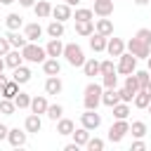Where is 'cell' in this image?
Returning a JSON list of instances; mask_svg holds the SVG:
<instances>
[{"label": "cell", "instance_id": "6da1fadb", "mask_svg": "<svg viewBox=\"0 0 151 151\" xmlns=\"http://www.w3.org/2000/svg\"><path fill=\"white\" fill-rule=\"evenodd\" d=\"M64 57L68 59L71 66H83L85 64V54H83V47L71 42V45H64Z\"/></svg>", "mask_w": 151, "mask_h": 151}, {"label": "cell", "instance_id": "7a4b0ae2", "mask_svg": "<svg viewBox=\"0 0 151 151\" xmlns=\"http://www.w3.org/2000/svg\"><path fill=\"white\" fill-rule=\"evenodd\" d=\"M21 54H24V59H28V61L38 64V61H45L47 50H42V47H40V45H35V42H26V47H21Z\"/></svg>", "mask_w": 151, "mask_h": 151}, {"label": "cell", "instance_id": "3957f363", "mask_svg": "<svg viewBox=\"0 0 151 151\" xmlns=\"http://www.w3.org/2000/svg\"><path fill=\"white\" fill-rule=\"evenodd\" d=\"M85 109H97V104L101 101V87L97 85V83H90L87 87H85Z\"/></svg>", "mask_w": 151, "mask_h": 151}, {"label": "cell", "instance_id": "277c9868", "mask_svg": "<svg viewBox=\"0 0 151 151\" xmlns=\"http://www.w3.org/2000/svg\"><path fill=\"white\" fill-rule=\"evenodd\" d=\"M127 130H130V125L125 123V118H118V120L111 125V130H109V139H111V142H120Z\"/></svg>", "mask_w": 151, "mask_h": 151}, {"label": "cell", "instance_id": "5b68a950", "mask_svg": "<svg viewBox=\"0 0 151 151\" xmlns=\"http://www.w3.org/2000/svg\"><path fill=\"white\" fill-rule=\"evenodd\" d=\"M127 47H130V52H132L134 57H146V59H149V54H151V45H146V42L139 40V38H132V40L127 42Z\"/></svg>", "mask_w": 151, "mask_h": 151}, {"label": "cell", "instance_id": "8992f818", "mask_svg": "<svg viewBox=\"0 0 151 151\" xmlns=\"http://www.w3.org/2000/svg\"><path fill=\"white\" fill-rule=\"evenodd\" d=\"M134 66H137V57L130 52V54H120V61H118V71L120 73H125V76H130L132 71H134Z\"/></svg>", "mask_w": 151, "mask_h": 151}, {"label": "cell", "instance_id": "52a82bcc", "mask_svg": "<svg viewBox=\"0 0 151 151\" xmlns=\"http://www.w3.org/2000/svg\"><path fill=\"white\" fill-rule=\"evenodd\" d=\"M99 123H101V118H99V113H97L94 109H87V111L83 113V125H85L87 130H94V127H99Z\"/></svg>", "mask_w": 151, "mask_h": 151}, {"label": "cell", "instance_id": "ba28073f", "mask_svg": "<svg viewBox=\"0 0 151 151\" xmlns=\"http://www.w3.org/2000/svg\"><path fill=\"white\" fill-rule=\"evenodd\" d=\"M113 12V0H94V14L109 17Z\"/></svg>", "mask_w": 151, "mask_h": 151}, {"label": "cell", "instance_id": "9c48e42d", "mask_svg": "<svg viewBox=\"0 0 151 151\" xmlns=\"http://www.w3.org/2000/svg\"><path fill=\"white\" fill-rule=\"evenodd\" d=\"M101 101H104L106 106H116V104L120 101V90H116V87H109V90L101 94Z\"/></svg>", "mask_w": 151, "mask_h": 151}, {"label": "cell", "instance_id": "30bf717a", "mask_svg": "<svg viewBox=\"0 0 151 151\" xmlns=\"http://www.w3.org/2000/svg\"><path fill=\"white\" fill-rule=\"evenodd\" d=\"M7 139H9L12 146H24V144H26V132H21L19 127H14V130L7 132Z\"/></svg>", "mask_w": 151, "mask_h": 151}, {"label": "cell", "instance_id": "8fae6325", "mask_svg": "<svg viewBox=\"0 0 151 151\" xmlns=\"http://www.w3.org/2000/svg\"><path fill=\"white\" fill-rule=\"evenodd\" d=\"M106 35H101V33H92V38H90V47L94 50V52H101V50H106Z\"/></svg>", "mask_w": 151, "mask_h": 151}, {"label": "cell", "instance_id": "7c38bea8", "mask_svg": "<svg viewBox=\"0 0 151 151\" xmlns=\"http://www.w3.org/2000/svg\"><path fill=\"white\" fill-rule=\"evenodd\" d=\"M123 47H125V45H123L120 38H111V40L106 42V50H109L111 57H120V54H123Z\"/></svg>", "mask_w": 151, "mask_h": 151}, {"label": "cell", "instance_id": "4fadbf2b", "mask_svg": "<svg viewBox=\"0 0 151 151\" xmlns=\"http://www.w3.org/2000/svg\"><path fill=\"white\" fill-rule=\"evenodd\" d=\"M45 50H47V57H59V54H64V45H61L59 38H52Z\"/></svg>", "mask_w": 151, "mask_h": 151}, {"label": "cell", "instance_id": "5bb4252c", "mask_svg": "<svg viewBox=\"0 0 151 151\" xmlns=\"http://www.w3.org/2000/svg\"><path fill=\"white\" fill-rule=\"evenodd\" d=\"M42 68H45V73H47V76H59V71H61V64L57 61V57H52V59H45Z\"/></svg>", "mask_w": 151, "mask_h": 151}, {"label": "cell", "instance_id": "9a60e30c", "mask_svg": "<svg viewBox=\"0 0 151 151\" xmlns=\"http://www.w3.org/2000/svg\"><path fill=\"white\" fill-rule=\"evenodd\" d=\"M45 92H47V94H59V92H61V80H59L57 76H50L47 83H45Z\"/></svg>", "mask_w": 151, "mask_h": 151}, {"label": "cell", "instance_id": "2e32d148", "mask_svg": "<svg viewBox=\"0 0 151 151\" xmlns=\"http://www.w3.org/2000/svg\"><path fill=\"white\" fill-rule=\"evenodd\" d=\"M17 92H19V83L12 78V80H7V83H5V87H2V92H0V94H2V97H7V99H14V97H17Z\"/></svg>", "mask_w": 151, "mask_h": 151}, {"label": "cell", "instance_id": "e0dca14e", "mask_svg": "<svg viewBox=\"0 0 151 151\" xmlns=\"http://www.w3.org/2000/svg\"><path fill=\"white\" fill-rule=\"evenodd\" d=\"M47 106H50V104H47L45 97H33V99H31V111H33V113H47Z\"/></svg>", "mask_w": 151, "mask_h": 151}, {"label": "cell", "instance_id": "ac0fdd59", "mask_svg": "<svg viewBox=\"0 0 151 151\" xmlns=\"http://www.w3.org/2000/svg\"><path fill=\"white\" fill-rule=\"evenodd\" d=\"M12 78H14L19 85H21V83H28V80H31V71H28L26 66H17L14 73H12Z\"/></svg>", "mask_w": 151, "mask_h": 151}, {"label": "cell", "instance_id": "d6986e66", "mask_svg": "<svg viewBox=\"0 0 151 151\" xmlns=\"http://www.w3.org/2000/svg\"><path fill=\"white\" fill-rule=\"evenodd\" d=\"M149 104H151V94H149L146 90H139V92L134 94V106H137V109H146Z\"/></svg>", "mask_w": 151, "mask_h": 151}, {"label": "cell", "instance_id": "ffe728a7", "mask_svg": "<svg viewBox=\"0 0 151 151\" xmlns=\"http://www.w3.org/2000/svg\"><path fill=\"white\" fill-rule=\"evenodd\" d=\"M52 14H54V19H59V21L68 19V17H71V7H68V2H66V5H57V7H52Z\"/></svg>", "mask_w": 151, "mask_h": 151}, {"label": "cell", "instance_id": "44dd1931", "mask_svg": "<svg viewBox=\"0 0 151 151\" xmlns=\"http://www.w3.org/2000/svg\"><path fill=\"white\" fill-rule=\"evenodd\" d=\"M76 33L78 35H92L94 33V24L92 21H76Z\"/></svg>", "mask_w": 151, "mask_h": 151}, {"label": "cell", "instance_id": "7402d4cb", "mask_svg": "<svg viewBox=\"0 0 151 151\" xmlns=\"http://www.w3.org/2000/svg\"><path fill=\"white\" fill-rule=\"evenodd\" d=\"M21 59H24V54H19V50H14V52H7V54H5V61H7V66H12V68L21 66Z\"/></svg>", "mask_w": 151, "mask_h": 151}, {"label": "cell", "instance_id": "603a6c76", "mask_svg": "<svg viewBox=\"0 0 151 151\" xmlns=\"http://www.w3.org/2000/svg\"><path fill=\"white\" fill-rule=\"evenodd\" d=\"M99 61H94V59H87L85 64H83V71H85V76H99L101 71H99Z\"/></svg>", "mask_w": 151, "mask_h": 151}, {"label": "cell", "instance_id": "cb8c5ba5", "mask_svg": "<svg viewBox=\"0 0 151 151\" xmlns=\"http://www.w3.org/2000/svg\"><path fill=\"white\" fill-rule=\"evenodd\" d=\"M35 14H38L40 19H45V17H50V14H52V5H50L47 0H40V2L35 5Z\"/></svg>", "mask_w": 151, "mask_h": 151}, {"label": "cell", "instance_id": "d4e9b609", "mask_svg": "<svg viewBox=\"0 0 151 151\" xmlns=\"http://www.w3.org/2000/svg\"><path fill=\"white\" fill-rule=\"evenodd\" d=\"M40 35H42V28H40V24H28V26H26V38H28L31 42H33V40H38Z\"/></svg>", "mask_w": 151, "mask_h": 151}, {"label": "cell", "instance_id": "484cf974", "mask_svg": "<svg viewBox=\"0 0 151 151\" xmlns=\"http://www.w3.org/2000/svg\"><path fill=\"white\" fill-rule=\"evenodd\" d=\"M40 127H42V123H40L38 113H33V116L26 118V130H28V132H40Z\"/></svg>", "mask_w": 151, "mask_h": 151}, {"label": "cell", "instance_id": "4316f807", "mask_svg": "<svg viewBox=\"0 0 151 151\" xmlns=\"http://www.w3.org/2000/svg\"><path fill=\"white\" fill-rule=\"evenodd\" d=\"M97 33H101V35H111V33H113V24H111L109 19H99V21H97Z\"/></svg>", "mask_w": 151, "mask_h": 151}, {"label": "cell", "instance_id": "83f0119b", "mask_svg": "<svg viewBox=\"0 0 151 151\" xmlns=\"http://www.w3.org/2000/svg\"><path fill=\"white\" fill-rule=\"evenodd\" d=\"M47 33H50V38H61L64 35V24L61 21H52L47 26Z\"/></svg>", "mask_w": 151, "mask_h": 151}, {"label": "cell", "instance_id": "f1b7e54d", "mask_svg": "<svg viewBox=\"0 0 151 151\" xmlns=\"http://www.w3.org/2000/svg\"><path fill=\"white\" fill-rule=\"evenodd\" d=\"M7 40H9V45H12V47H17V50L26 47V35H19V33H9V35H7Z\"/></svg>", "mask_w": 151, "mask_h": 151}, {"label": "cell", "instance_id": "f546056e", "mask_svg": "<svg viewBox=\"0 0 151 151\" xmlns=\"http://www.w3.org/2000/svg\"><path fill=\"white\" fill-rule=\"evenodd\" d=\"M57 132H59V134H73V120L61 118L59 125H57Z\"/></svg>", "mask_w": 151, "mask_h": 151}, {"label": "cell", "instance_id": "4dcf8cb0", "mask_svg": "<svg viewBox=\"0 0 151 151\" xmlns=\"http://www.w3.org/2000/svg\"><path fill=\"white\" fill-rule=\"evenodd\" d=\"M73 139H76V144H87V139H90V132H87V127L83 125L80 130H73Z\"/></svg>", "mask_w": 151, "mask_h": 151}, {"label": "cell", "instance_id": "1f68e13d", "mask_svg": "<svg viewBox=\"0 0 151 151\" xmlns=\"http://www.w3.org/2000/svg\"><path fill=\"white\" fill-rule=\"evenodd\" d=\"M127 113H130V106H127V101H118L116 106H113V116L116 118H127Z\"/></svg>", "mask_w": 151, "mask_h": 151}, {"label": "cell", "instance_id": "d6a6232c", "mask_svg": "<svg viewBox=\"0 0 151 151\" xmlns=\"http://www.w3.org/2000/svg\"><path fill=\"white\" fill-rule=\"evenodd\" d=\"M149 76H151L149 71H137V73H134V78H137V83H139V90H144V87L151 83V78H149Z\"/></svg>", "mask_w": 151, "mask_h": 151}, {"label": "cell", "instance_id": "836d02e7", "mask_svg": "<svg viewBox=\"0 0 151 151\" xmlns=\"http://www.w3.org/2000/svg\"><path fill=\"white\" fill-rule=\"evenodd\" d=\"M14 104H17L19 109H26V106H31V97H28L26 92H17V97H14Z\"/></svg>", "mask_w": 151, "mask_h": 151}, {"label": "cell", "instance_id": "e575fe53", "mask_svg": "<svg viewBox=\"0 0 151 151\" xmlns=\"http://www.w3.org/2000/svg\"><path fill=\"white\" fill-rule=\"evenodd\" d=\"M61 113H64V106H61V104H50V106H47V116H50L52 120L61 118Z\"/></svg>", "mask_w": 151, "mask_h": 151}, {"label": "cell", "instance_id": "d590c367", "mask_svg": "<svg viewBox=\"0 0 151 151\" xmlns=\"http://www.w3.org/2000/svg\"><path fill=\"white\" fill-rule=\"evenodd\" d=\"M130 132H132L134 137H144V134H146V125H144L142 120H134L132 127H130Z\"/></svg>", "mask_w": 151, "mask_h": 151}, {"label": "cell", "instance_id": "8d00e7d4", "mask_svg": "<svg viewBox=\"0 0 151 151\" xmlns=\"http://www.w3.org/2000/svg\"><path fill=\"white\" fill-rule=\"evenodd\" d=\"M92 17H94V12H92V9H87V7L76 12V21H92Z\"/></svg>", "mask_w": 151, "mask_h": 151}, {"label": "cell", "instance_id": "74e56055", "mask_svg": "<svg viewBox=\"0 0 151 151\" xmlns=\"http://www.w3.org/2000/svg\"><path fill=\"white\" fill-rule=\"evenodd\" d=\"M7 28H9V31L21 28V17H19V14H9V17H7Z\"/></svg>", "mask_w": 151, "mask_h": 151}, {"label": "cell", "instance_id": "f35d334b", "mask_svg": "<svg viewBox=\"0 0 151 151\" xmlns=\"http://www.w3.org/2000/svg\"><path fill=\"white\" fill-rule=\"evenodd\" d=\"M125 90H130L132 94H137V92H139V83H137V78H134L132 73H130V76H127V80H125Z\"/></svg>", "mask_w": 151, "mask_h": 151}, {"label": "cell", "instance_id": "ab89813d", "mask_svg": "<svg viewBox=\"0 0 151 151\" xmlns=\"http://www.w3.org/2000/svg\"><path fill=\"white\" fill-rule=\"evenodd\" d=\"M14 106H17V104H14V101H9V99L5 97V99L0 101V113H12V111H14Z\"/></svg>", "mask_w": 151, "mask_h": 151}, {"label": "cell", "instance_id": "60d3db41", "mask_svg": "<svg viewBox=\"0 0 151 151\" xmlns=\"http://www.w3.org/2000/svg\"><path fill=\"white\" fill-rule=\"evenodd\" d=\"M104 85H106V87H116V85H118V76H116V71L104 76Z\"/></svg>", "mask_w": 151, "mask_h": 151}, {"label": "cell", "instance_id": "b9f144b4", "mask_svg": "<svg viewBox=\"0 0 151 151\" xmlns=\"http://www.w3.org/2000/svg\"><path fill=\"white\" fill-rule=\"evenodd\" d=\"M134 38H139V40H144L146 45H151V31H149V28H139Z\"/></svg>", "mask_w": 151, "mask_h": 151}, {"label": "cell", "instance_id": "7bdbcfd3", "mask_svg": "<svg viewBox=\"0 0 151 151\" xmlns=\"http://www.w3.org/2000/svg\"><path fill=\"white\" fill-rule=\"evenodd\" d=\"M87 149L90 151H101L104 149V142L101 139H87Z\"/></svg>", "mask_w": 151, "mask_h": 151}, {"label": "cell", "instance_id": "ee69618b", "mask_svg": "<svg viewBox=\"0 0 151 151\" xmlns=\"http://www.w3.org/2000/svg\"><path fill=\"white\" fill-rule=\"evenodd\" d=\"M99 71H101V76H106V73H113V71H116V66H113V61H101Z\"/></svg>", "mask_w": 151, "mask_h": 151}, {"label": "cell", "instance_id": "f6af8a7d", "mask_svg": "<svg viewBox=\"0 0 151 151\" xmlns=\"http://www.w3.org/2000/svg\"><path fill=\"white\" fill-rule=\"evenodd\" d=\"M9 52V40L7 38H0V57H5Z\"/></svg>", "mask_w": 151, "mask_h": 151}, {"label": "cell", "instance_id": "bcb514c9", "mask_svg": "<svg viewBox=\"0 0 151 151\" xmlns=\"http://www.w3.org/2000/svg\"><path fill=\"white\" fill-rule=\"evenodd\" d=\"M132 99H134V94H132L130 90L123 87V90H120V101H132Z\"/></svg>", "mask_w": 151, "mask_h": 151}, {"label": "cell", "instance_id": "7dc6e473", "mask_svg": "<svg viewBox=\"0 0 151 151\" xmlns=\"http://www.w3.org/2000/svg\"><path fill=\"white\" fill-rule=\"evenodd\" d=\"M7 132H9V130H7V125H2V123H0V139H5V137H7Z\"/></svg>", "mask_w": 151, "mask_h": 151}, {"label": "cell", "instance_id": "c3c4849f", "mask_svg": "<svg viewBox=\"0 0 151 151\" xmlns=\"http://www.w3.org/2000/svg\"><path fill=\"white\" fill-rule=\"evenodd\" d=\"M142 149H144V142H134L132 144V151H142Z\"/></svg>", "mask_w": 151, "mask_h": 151}, {"label": "cell", "instance_id": "681fc988", "mask_svg": "<svg viewBox=\"0 0 151 151\" xmlns=\"http://www.w3.org/2000/svg\"><path fill=\"white\" fill-rule=\"evenodd\" d=\"M78 146H80V144H66L64 151H78Z\"/></svg>", "mask_w": 151, "mask_h": 151}, {"label": "cell", "instance_id": "f907efd6", "mask_svg": "<svg viewBox=\"0 0 151 151\" xmlns=\"http://www.w3.org/2000/svg\"><path fill=\"white\" fill-rule=\"evenodd\" d=\"M5 83H7V78L2 76V71H0V92H2V87H5Z\"/></svg>", "mask_w": 151, "mask_h": 151}, {"label": "cell", "instance_id": "816d5d0a", "mask_svg": "<svg viewBox=\"0 0 151 151\" xmlns=\"http://www.w3.org/2000/svg\"><path fill=\"white\" fill-rule=\"evenodd\" d=\"M19 2H21V5H24V7H31V5H33V2H35V0H19Z\"/></svg>", "mask_w": 151, "mask_h": 151}, {"label": "cell", "instance_id": "f5cc1de1", "mask_svg": "<svg viewBox=\"0 0 151 151\" xmlns=\"http://www.w3.org/2000/svg\"><path fill=\"white\" fill-rule=\"evenodd\" d=\"M5 64H7V61H5V59H0V71L5 68Z\"/></svg>", "mask_w": 151, "mask_h": 151}, {"label": "cell", "instance_id": "db71d44e", "mask_svg": "<svg viewBox=\"0 0 151 151\" xmlns=\"http://www.w3.org/2000/svg\"><path fill=\"white\" fill-rule=\"evenodd\" d=\"M134 2H137V5H146L149 0H134Z\"/></svg>", "mask_w": 151, "mask_h": 151}, {"label": "cell", "instance_id": "11a10c76", "mask_svg": "<svg viewBox=\"0 0 151 151\" xmlns=\"http://www.w3.org/2000/svg\"><path fill=\"white\" fill-rule=\"evenodd\" d=\"M144 90H146V92H149V94H151V83H149V85H146V87H144Z\"/></svg>", "mask_w": 151, "mask_h": 151}, {"label": "cell", "instance_id": "9f6ffc18", "mask_svg": "<svg viewBox=\"0 0 151 151\" xmlns=\"http://www.w3.org/2000/svg\"><path fill=\"white\" fill-rule=\"evenodd\" d=\"M66 2H68V5H76V2H80V0H66Z\"/></svg>", "mask_w": 151, "mask_h": 151}, {"label": "cell", "instance_id": "6f0895ef", "mask_svg": "<svg viewBox=\"0 0 151 151\" xmlns=\"http://www.w3.org/2000/svg\"><path fill=\"white\" fill-rule=\"evenodd\" d=\"M0 2H5V5H9V2H14V0H0Z\"/></svg>", "mask_w": 151, "mask_h": 151}, {"label": "cell", "instance_id": "680465c9", "mask_svg": "<svg viewBox=\"0 0 151 151\" xmlns=\"http://www.w3.org/2000/svg\"><path fill=\"white\" fill-rule=\"evenodd\" d=\"M146 109H149V113H151V104H149V106H146Z\"/></svg>", "mask_w": 151, "mask_h": 151}, {"label": "cell", "instance_id": "91938a15", "mask_svg": "<svg viewBox=\"0 0 151 151\" xmlns=\"http://www.w3.org/2000/svg\"><path fill=\"white\" fill-rule=\"evenodd\" d=\"M149 68H151V57H149Z\"/></svg>", "mask_w": 151, "mask_h": 151}]
</instances>
